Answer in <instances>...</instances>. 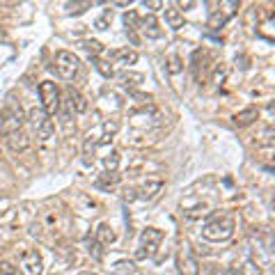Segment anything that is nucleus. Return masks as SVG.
<instances>
[{
    "mask_svg": "<svg viewBox=\"0 0 275 275\" xmlns=\"http://www.w3.org/2000/svg\"><path fill=\"white\" fill-rule=\"evenodd\" d=\"M206 241H227L234 234V215L232 213H218L204 225L202 229Z\"/></svg>",
    "mask_w": 275,
    "mask_h": 275,
    "instance_id": "obj_1",
    "label": "nucleus"
},
{
    "mask_svg": "<svg viewBox=\"0 0 275 275\" xmlns=\"http://www.w3.org/2000/svg\"><path fill=\"white\" fill-rule=\"evenodd\" d=\"M0 120H3V122H0V129H3V133L9 135V133H14V131H21L23 122H26V112H23V108L18 106V103L9 101L7 106H5L3 117H0Z\"/></svg>",
    "mask_w": 275,
    "mask_h": 275,
    "instance_id": "obj_2",
    "label": "nucleus"
},
{
    "mask_svg": "<svg viewBox=\"0 0 275 275\" xmlns=\"http://www.w3.org/2000/svg\"><path fill=\"white\" fill-rule=\"evenodd\" d=\"M161 241H163V232L156 227H147L140 234V248L135 250V259H147L154 257V252L159 250Z\"/></svg>",
    "mask_w": 275,
    "mask_h": 275,
    "instance_id": "obj_3",
    "label": "nucleus"
},
{
    "mask_svg": "<svg viewBox=\"0 0 275 275\" xmlns=\"http://www.w3.org/2000/svg\"><path fill=\"white\" fill-rule=\"evenodd\" d=\"M39 94H42V110L46 112L48 117L55 115L57 110H60V90H57L55 83L51 81H44L42 85H39Z\"/></svg>",
    "mask_w": 275,
    "mask_h": 275,
    "instance_id": "obj_4",
    "label": "nucleus"
},
{
    "mask_svg": "<svg viewBox=\"0 0 275 275\" xmlns=\"http://www.w3.org/2000/svg\"><path fill=\"white\" fill-rule=\"evenodd\" d=\"M78 69H81V62H78V57L73 55V53L60 51L55 55V71L62 81H73L76 73H78Z\"/></svg>",
    "mask_w": 275,
    "mask_h": 275,
    "instance_id": "obj_5",
    "label": "nucleus"
},
{
    "mask_svg": "<svg viewBox=\"0 0 275 275\" xmlns=\"http://www.w3.org/2000/svg\"><path fill=\"white\" fill-rule=\"evenodd\" d=\"M176 271L179 275H200V262L188 243H184L176 252Z\"/></svg>",
    "mask_w": 275,
    "mask_h": 275,
    "instance_id": "obj_6",
    "label": "nucleus"
},
{
    "mask_svg": "<svg viewBox=\"0 0 275 275\" xmlns=\"http://www.w3.org/2000/svg\"><path fill=\"white\" fill-rule=\"evenodd\" d=\"M225 7V12H218V9H213V14H211L209 16V23H206V26H209V30H220V28L225 26V23L229 21V18L234 16V14H237V9H239V0H229V3H225L223 5Z\"/></svg>",
    "mask_w": 275,
    "mask_h": 275,
    "instance_id": "obj_7",
    "label": "nucleus"
},
{
    "mask_svg": "<svg viewBox=\"0 0 275 275\" xmlns=\"http://www.w3.org/2000/svg\"><path fill=\"white\" fill-rule=\"evenodd\" d=\"M21 271L26 275H42V257L37 250H23L21 252Z\"/></svg>",
    "mask_w": 275,
    "mask_h": 275,
    "instance_id": "obj_8",
    "label": "nucleus"
},
{
    "mask_svg": "<svg viewBox=\"0 0 275 275\" xmlns=\"http://www.w3.org/2000/svg\"><path fill=\"white\" fill-rule=\"evenodd\" d=\"M138 28L142 30V34H145L147 39H161L163 37V30L159 28V21H156L154 14H149V16H145L140 23H138Z\"/></svg>",
    "mask_w": 275,
    "mask_h": 275,
    "instance_id": "obj_9",
    "label": "nucleus"
},
{
    "mask_svg": "<svg viewBox=\"0 0 275 275\" xmlns=\"http://www.w3.org/2000/svg\"><path fill=\"white\" fill-rule=\"evenodd\" d=\"M161 188H163V181H145V184L140 186V188H135V195L140 200H154L156 195L161 193Z\"/></svg>",
    "mask_w": 275,
    "mask_h": 275,
    "instance_id": "obj_10",
    "label": "nucleus"
},
{
    "mask_svg": "<svg viewBox=\"0 0 275 275\" xmlns=\"http://www.w3.org/2000/svg\"><path fill=\"white\" fill-rule=\"evenodd\" d=\"M7 145L12 151H26L30 147V138H28L23 131H14V133L7 135Z\"/></svg>",
    "mask_w": 275,
    "mask_h": 275,
    "instance_id": "obj_11",
    "label": "nucleus"
},
{
    "mask_svg": "<svg viewBox=\"0 0 275 275\" xmlns=\"http://www.w3.org/2000/svg\"><path fill=\"white\" fill-rule=\"evenodd\" d=\"M120 179L122 176L117 174V172H106L103 170L99 176H96V181H94V186L99 190H110V188H115L117 184H120Z\"/></svg>",
    "mask_w": 275,
    "mask_h": 275,
    "instance_id": "obj_12",
    "label": "nucleus"
},
{
    "mask_svg": "<svg viewBox=\"0 0 275 275\" xmlns=\"http://www.w3.org/2000/svg\"><path fill=\"white\" fill-rule=\"evenodd\" d=\"M81 161H83V165H87V168H92V165H94V161H96V140H92V135L83 142Z\"/></svg>",
    "mask_w": 275,
    "mask_h": 275,
    "instance_id": "obj_13",
    "label": "nucleus"
},
{
    "mask_svg": "<svg viewBox=\"0 0 275 275\" xmlns=\"http://www.w3.org/2000/svg\"><path fill=\"white\" fill-rule=\"evenodd\" d=\"M67 103H69V108H71L73 112H85L87 110V99L81 94L78 90H73V87H69V92H67Z\"/></svg>",
    "mask_w": 275,
    "mask_h": 275,
    "instance_id": "obj_14",
    "label": "nucleus"
},
{
    "mask_svg": "<svg viewBox=\"0 0 275 275\" xmlns=\"http://www.w3.org/2000/svg\"><path fill=\"white\" fill-rule=\"evenodd\" d=\"M94 239L99 241L101 245H110V243H115L117 234H115V229H112L108 223H101L99 227H96V232H94Z\"/></svg>",
    "mask_w": 275,
    "mask_h": 275,
    "instance_id": "obj_15",
    "label": "nucleus"
},
{
    "mask_svg": "<svg viewBox=\"0 0 275 275\" xmlns=\"http://www.w3.org/2000/svg\"><path fill=\"white\" fill-rule=\"evenodd\" d=\"M257 117H259V110L254 106H250V108H245V110H241V112L234 115V124L237 126H248V124H252Z\"/></svg>",
    "mask_w": 275,
    "mask_h": 275,
    "instance_id": "obj_16",
    "label": "nucleus"
},
{
    "mask_svg": "<svg viewBox=\"0 0 275 275\" xmlns=\"http://www.w3.org/2000/svg\"><path fill=\"white\" fill-rule=\"evenodd\" d=\"M165 21H168V26L172 30H181V28H184V14H181L179 9L170 7V9H165Z\"/></svg>",
    "mask_w": 275,
    "mask_h": 275,
    "instance_id": "obj_17",
    "label": "nucleus"
},
{
    "mask_svg": "<svg viewBox=\"0 0 275 275\" xmlns=\"http://www.w3.org/2000/svg\"><path fill=\"white\" fill-rule=\"evenodd\" d=\"M117 131H120V122H117V120L103 122V138H101L99 142H96V145H108V142L112 140V135H115Z\"/></svg>",
    "mask_w": 275,
    "mask_h": 275,
    "instance_id": "obj_18",
    "label": "nucleus"
},
{
    "mask_svg": "<svg viewBox=\"0 0 275 275\" xmlns=\"http://www.w3.org/2000/svg\"><path fill=\"white\" fill-rule=\"evenodd\" d=\"M112 57H115L120 65H126V67H131V65H135V62H138V53L129 51V48H122V51L112 53Z\"/></svg>",
    "mask_w": 275,
    "mask_h": 275,
    "instance_id": "obj_19",
    "label": "nucleus"
},
{
    "mask_svg": "<svg viewBox=\"0 0 275 275\" xmlns=\"http://www.w3.org/2000/svg\"><path fill=\"white\" fill-rule=\"evenodd\" d=\"M81 48L87 53L90 57H99L103 53V46L101 42H96V39H85V42H81Z\"/></svg>",
    "mask_w": 275,
    "mask_h": 275,
    "instance_id": "obj_20",
    "label": "nucleus"
},
{
    "mask_svg": "<svg viewBox=\"0 0 275 275\" xmlns=\"http://www.w3.org/2000/svg\"><path fill=\"white\" fill-rule=\"evenodd\" d=\"M90 60H92V65L96 67V71H99L103 78H112V76H115V69H112V65L108 60H101V57H90Z\"/></svg>",
    "mask_w": 275,
    "mask_h": 275,
    "instance_id": "obj_21",
    "label": "nucleus"
},
{
    "mask_svg": "<svg viewBox=\"0 0 275 275\" xmlns=\"http://www.w3.org/2000/svg\"><path fill=\"white\" fill-rule=\"evenodd\" d=\"M85 245H87V252L92 254V259H94V262H101L103 259V245L99 243V241H96L94 237H87Z\"/></svg>",
    "mask_w": 275,
    "mask_h": 275,
    "instance_id": "obj_22",
    "label": "nucleus"
},
{
    "mask_svg": "<svg viewBox=\"0 0 275 275\" xmlns=\"http://www.w3.org/2000/svg\"><path fill=\"white\" fill-rule=\"evenodd\" d=\"M28 120H30V124L34 126V131H37L39 126H42L44 122L48 120V115L42 110V108H32V110H30V115H28Z\"/></svg>",
    "mask_w": 275,
    "mask_h": 275,
    "instance_id": "obj_23",
    "label": "nucleus"
},
{
    "mask_svg": "<svg viewBox=\"0 0 275 275\" xmlns=\"http://www.w3.org/2000/svg\"><path fill=\"white\" fill-rule=\"evenodd\" d=\"M124 26H126V32H135L138 30V23H140V18H138V12H133V9H129V12L124 14Z\"/></svg>",
    "mask_w": 275,
    "mask_h": 275,
    "instance_id": "obj_24",
    "label": "nucleus"
},
{
    "mask_svg": "<svg viewBox=\"0 0 275 275\" xmlns=\"http://www.w3.org/2000/svg\"><path fill=\"white\" fill-rule=\"evenodd\" d=\"M117 165H120V151H110L108 156H103V168H106V172H117Z\"/></svg>",
    "mask_w": 275,
    "mask_h": 275,
    "instance_id": "obj_25",
    "label": "nucleus"
},
{
    "mask_svg": "<svg viewBox=\"0 0 275 275\" xmlns=\"http://www.w3.org/2000/svg\"><path fill=\"white\" fill-rule=\"evenodd\" d=\"M53 131H55V124H53V120H51V117H48V120L44 122V124L37 129V135L42 138V140H48V138L53 135Z\"/></svg>",
    "mask_w": 275,
    "mask_h": 275,
    "instance_id": "obj_26",
    "label": "nucleus"
},
{
    "mask_svg": "<svg viewBox=\"0 0 275 275\" xmlns=\"http://www.w3.org/2000/svg\"><path fill=\"white\" fill-rule=\"evenodd\" d=\"M115 271H117V273L135 275V273H138V268H135V264H133V262H126V259H122V262H117V264H115Z\"/></svg>",
    "mask_w": 275,
    "mask_h": 275,
    "instance_id": "obj_27",
    "label": "nucleus"
},
{
    "mask_svg": "<svg viewBox=\"0 0 275 275\" xmlns=\"http://www.w3.org/2000/svg\"><path fill=\"white\" fill-rule=\"evenodd\" d=\"M179 71H184V62H181V57L179 55H172L170 60H168V73H179Z\"/></svg>",
    "mask_w": 275,
    "mask_h": 275,
    "instance_id": "obj_28",
    "label": "nucleus"
},
{
    "mask_svg": "<svg viewBox=\"0 0 275 275\" xmlns=\"http://www.w3.org/2000/svg\"><path fill=\"white\" fill-rule=\"evenodd\" d=\"M67 7H69V14H83L85 9L92 7V3L90 0H85V3H69Z\"/></svg>",
    "mask_w": 275,
    "mask_h": 275,
    "instance_id": "obj_29",
    "label": "nucleus"
},
{
    "mask_svg": "<svg viewBox=\"0 0 275 275\" xmlns=\"http://www.w3.org/2000/svg\"><path fill=\"white\" fill-rule=\"evenodd\" d=\"M120 81L122 83H124V85H138V83H142V76H140V73H122V76H120Z\"/></svg>",
    "mask_w": 275,
    "mask_h": 275,
    "instance_id": "obj_30",
    "label": "nucleus"
},
{
    "mask_svg": "<svg viewBox=\"0 0 275 275\" xmlns=\"http://www.w3.org/2000/svg\"><path fill=\"white\" fill-rule=\"evenodd\" d=\"M110 18H112V12H110V9H106V14H103L99 21H96V28H99V30H106L108 23H110Z\"/></svg>",
    "mask_w": 275,
    "mask_h": 275,
    "instance_id": "obj_31",
    "label": "nucleus"
},
{
    "mask_svg": "<svg viewBox=\"0 0 275 275\" xmlns=\"http://www.w3.org/2000/svg\"><path fill=\"white\" fill-rule=\"evenodd\" d=\"M142 5H145L147 9H151V12H156V9H161V7H163V3H161V0H145V3H142Z\"/></svg>",
    "mask_w": 275,
    "mask_h": 275,
    "instance_id": "obj_32",
    "label": "nucleus"
},
{
    "mask_svg": "<svg viewBox=\"0 0 275 275\" xmlns=\"http://www.w3.org/2000/svg\"><path fill=\"white\" fill-rule=\"evenodd\" d=\"M138 198V195H135V188H126L124 190V200H129V202H131V200H135Z\"/></svg>",
    "mask_w": 275,
    "mask_h": 275,
    "instance_id": "obj_33",
    "label": "nucleus"
},
{
    "mask_svg": "<svg viewBox=\"0 0 275 275\" xmlns=\"http://www.w3.org/2000/svg\"><path fill=\"white\" fill-rule=\"evenodd\" d=\"M179 7H181V9H184V7L188 9V7H195V3H190V0H186V3H179ZM181 9H179V12H181Z\"/></svg>",
    "mask_w": 275,
    "mask_h": 275,
    "instance_id": "obj_34",
    "label": "nucleus"
},
{
    "mask_svg": "<svg viewBox=\"0 0 275 275\" xmlns=\"http://www.w3.org/2000/svg\"><path fill=\"white\" fill-rule=\"evenodd\" d=\"M3 275H18L16 271H9V273H3Z\"/></svg>",
    "mask_w": 275,
    "mask_h": 275,
    "instance_id": "obj_35",
    "label": "nucleus"
},
{
    "mask_svg": "<svg viewBox=\"0 0 275 275\" xmlns=\"http://www.w3.org/2000/svg\"><path fill=\"white\" fill-rule=\"evenodd\" d=\"M81 275H96V273H90V271H85V273H81Z\"/></svg>",
    "mask_w": 275,
    "mask_h": 275,
    "instance_id": "obj_36",
    "label": "nucleus"
}]
</instances>
